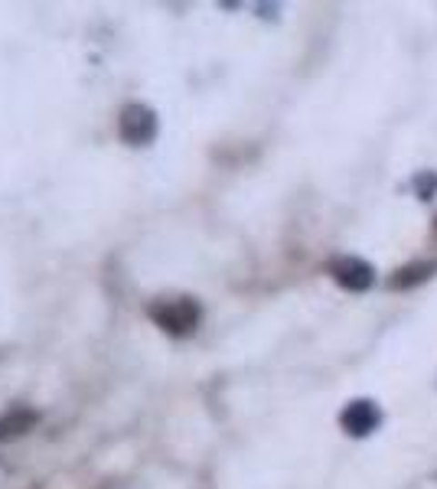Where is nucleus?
<instances>
[{
    "label": "nucleus",
    "instance_id": "7ed1b4c3",
    "mask_svg": "<svg viewBox=\"0 0 437 489\" xmlns=\"http://www.w3.org/2000/svg\"><path fill=\"white\" fill-rule=\"evenodd\" d=\"M330 274H333L336 284L346 290H366V288H372V280H375L372 264L362 261V258H352V255L336 258V261L330 264Z\"/></svg>",
    "mask_w": 437,
    "mask_h": 489
},
{
    "label": "nucleus",
    "instance_id": "39448f33",
    "mask_svg": "<svg viewBox=\"0 0 437 489\" xmlns=\"http://www.w3.org/2000/svg\"><path fill=\"white\" fill-rule=\"evenodd\" d=\"M437 271L434 261H414V264H405V268H399V271L389 278V288L391 290H408V288H418V284H424V280L431 278V274Z\"/></svg>",
    "mask_w": 437,
    "mask_h": 489
},
{
    "label": "nucleus",
    "instance_id": "423d86ee",
    "mask_svg": "<svg viewBox=\"0 0 437 489\" xmlns=\"http://www.w3.org/2000/svg\"><path fill=\"white\" fill-rule=\"evenodd\" d=\"M30 424H36V414L26 412V408H16L14 414H4V418H0V437L20 434V431H26Z\"/></svg>",
    "mask_w": 437,
    "mask_h": 489
},
{
    "label": "nucleus",
    "instance_id": "f257e3e1",
    "mask_svg": "<svg viewBox=\"0 0 437 489\" xmlns=\"http://www.w3.org/2000/svg\"><path fill=\"white\" fill-rule=\"evenodd\" d=\"M199 303L193 301V297H160V301L150 303L147 317L154 320L164 333L170 336H187L196 330V323H199Z\"/></svg>",
    "mask_w": 437,
    "mask_h": 489
},
{
    "label": "nucleus",
    "instance_id": "20e7f679",
    "mask_svg": "<svg viewBox=\"0 0 437 489\" xmlns=\"http://www.w3.org/2000/svg\"><path fill=\"white\" fill-rule=\"evenodd\" d=\"M379 421H382V412H379L375 402H369V398H356V402L346 404L343 414H340V424H343V431L352 437L372 434L375 427H379Z\"/></svg>",
    "mask_w": 437,
    "mask_h": 489
},
{
    "label": "nucleus",
    "instance_id": "f03ea898",
    "mask_svg": "<svg viewBox=\"0 0 437 489\" xmlns=\"http://www.w3.org/2000/svg\"><path fill=\"white\" fill-rule=\"evenodd\" d=\"M117 134L125 144L131 148H141V144H150L157 138V115L147 108V105H127L117 117Z\"/></svg>",
    "mask_w": 437,
    "mask_h": 489
}]
</instances>
